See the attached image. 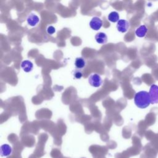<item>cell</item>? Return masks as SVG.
Returning <instances> with one entry per match:
<instances>
[{
  "label": "cell",
  "mask_w": 158,
  "mask_h": 158,
  "mask_svg": "<svg viewBox=\"0 0 158 158\" xmlns=\"http://www.w3.org/2000/svg\"><path fill=\"white\" fill-rule=\"evenodd\" d=\"M149 94L151 98V104L158 103V86L156 85H152L150 87Z\"/></svg>",
  "instance_id": "cell-3"
},
{
  "label": "cell",
  "mask_w": 158,
  "mask_h": 158,
  "mask_svg": "<svg viewBox=\"0 0 158 158\" xmlns=\"http://www.w3.org/2000/svg\"><path fill=\"white\" fill-rule=\"evenodd\" d=\"M135 105L141 109H145L151 104V98L149 93L145 91H141L136 93L134 97Z\"/></svg>",
  "instance_id": "cell-1"
},
{
  "label": "cell",
  "mask_w": 158,
  "mask_h": 158,
  "mask_svg": "<svg viewBox=\"0 0 158 158\" xmlns=\"http://www.w3.org/2000/svg\"><path fill=\"white\" fill-rule=\"evenodd\" d=\"M89 25L91 29L94 30H99L102 25V21L100 18L94 17L90 20Z\"/></svg>",
  "instance_id": "cell-5"
},
{
  "label": "cell",
  "mask_w": 158,
  "mask_h": 158,
  "mask_svg": "<svg viewBox=\"0 0 158 158\" xmlns=\"http://www.w3.org/2000/svg\"><path fill=\"white\" fill-rule=\"evenodd\" d=\"M47 33L49 35H52L56 32V28L53 26H49L47 28Z\"/></svg>",
  "instance_id": "cell-14"
},
{
  "label": "cell",
  "mask_w": 158,
  "mask_h": 158,
  "mask_svg": "<svg viewBox=\"0 0 158 158\" xmlns=\"http://www.w3.org/2000/svg\"><path fill=\"white\" fill-rule=\"evenodd\" d=\"M88 82L91 86L95 88H98L102 85V80L99 75L97 73H93L89 77Z\"/></svg>",
  "instance_id": "cell-2"
},
{
  "label": "cell",
  "mask_w": 158,
  "mask_h": 158,
  "mask_svg": "<svg viewBox=\"0 0 158 158\" xmlns=\"http://www.w3.org/2000/svg\"><path fill=\"white\" fill-rule=\"evenodd\" d=\"M148 31V29L147 27L144 25H142L136 29L135 34L138 37L143 38L147 34Z\"/></svg>",
  "instance_id": "cell-8"
},
{
  "label": "cell",
  "mask_w": 158,
  "mask_h": 158,
  "mask_svg": "<svg viewBox=\"0 0 158 158\" xmlns=\"http://www.w3.org/2000/svg\"><path fill=\"white\" fill-rule=\"evenodd\" d=\"M12 153L11 147L7 144H3L1 147V154L2 156H9Z\"/></svg>",
  "instance_id": "cell-10"
},
{
  "label": "cell",
  "mask_w": 158,
  "mask_h": 158,
  "mask_svg": "<svg viewBox=\"0 0 158 158\" xmlns=\"http://www.w3.org/2000/svg\"><path fill=\"white\" fill-rule=\"evenodd\" d=\"M96 41L101 44H104L107 41V36L105 33L103 32H99L96 33V35L94 36Z\"/></svg>",
  "instance_id": "cell-7"
},
{
  "label": "cell",
  "mask_w": 158,
  "mask_h": 158,
  "mask_svg": "<svg viewBox=\"0 0 158 158\" xmlns=\"http://www.w3.org/2000/svg\"><path fill=\"white\" fill-rule=\"evenodd\" d=\"M21 67L25 72L28 73L32 70L33 68V64L31 61L28 60H25L22 62Z\"/></svg>",
  "instance_id": "cell-9"
},
{
  "label": "cell",
  "mask_w": 158,
  "mask_h": 158,
  "mask_svg": "<svg viewBox=\"0 0 158 158\" xmlns=\"http://www.w3.org/2000/svg\"><path fill=\"white\" fill-rule=\"evenodd\" d=\"M108 20L111 22H117L119 19V14L115 11L111 12L107 16Z\"/></svg>",
  "instance_id": "cell-12"
},
{
  "label": "cell",
  "mask_w": 158,
  "mask_h": 158,
  "mask_svg": "<svg viewBox=\"0 0 158 158\" xmlns=\"http://www.w3.org/2000/svg\"><path fill=\"white\" fill-rule=\"evenodd\" d=\"M130 28V23L124 19H120L117 23V29L119 32L125 33Z\"/></svg>",
  "instance_id": "cell-4"
},
{
  "label": "cell",
  "mask_w": 158,
  "mask_h": 158,
  "mask_svg": "<svg viewBox=\"0 0 158 158\" xmlns=\"http://www.w3.org/2000/svg\"><path fill=\"white\" fill-rule=\"evenodd\" d=\"M73 76H74V77L75 78L80 79V78H81L82 77L83 74H82L81 71H80V70H75L74 72V73H73Z\"/></svg>",
  "instance_id": "cell-13"
},
{
  "label": "cell",
  "mask_w": 158,
  "mask_h": 158,
  "mask_svg": "<svg viewBox=\"0 0 158 158\" xmlns=\"http://www.w3.org/2000/svg\"><path fill=\"white\" fill-rule=\"evenodd\" d=\"M75 65L78 69L84 68L86 65V61L83 57H77L75 61Z\"/></svg>",
  "instance_id": "cell-11"
},
{
  "label": "cell",
  "mask_w": 158,
  "mask_h": 158,
  "mask_svg": "<svg viewBox=\"0 0 158 158\" xmlns=\"http://www.w3.org/2000/svg\"><path fill=\"white\" fill-rule=\"evenodd\" d=\"M27 23L31 27H35L40 22L39 17L35 14H30L27 18Z\"/></svg>",
  "instance_id": "cell-6"
}]
</instances>
